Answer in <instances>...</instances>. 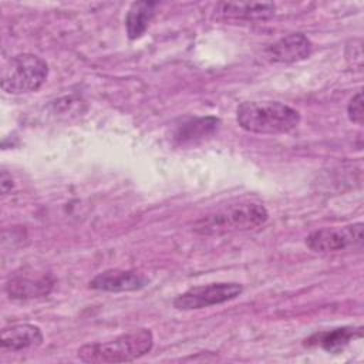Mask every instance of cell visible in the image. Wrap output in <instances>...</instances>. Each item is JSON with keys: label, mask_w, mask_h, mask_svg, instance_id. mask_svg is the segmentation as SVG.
<instances>
[{"label": "cell", "mask_w": 364, "mask_h": 364, "mask_svg": "<svg viewBox=\"0 0 364 364\" xmlns=\"http://www.w3.org/2000/svg\"><path fill=\"white\" fill-rule=\"evenodd\" d=\"M313 44L303 33L287 34L274 43L269 44L264 50L266 58L273 63H297L311 54Z\"/></svg>", "instance_id": "ba28073f"}, {"label": "cell", "mask_w": 364, "mask_h": 364, "mask_svg": "<svg viewBox=\"0 0 364 364\" xmlns=\"http://www.w3.org/2000/svg\"><path fill=\"white\" fill-rule=\"evenodd\" d=\"M219 125V119L215 117H200V118H191L178 127L175 132V138L181 142H192L195 139L203 138L212 134Z\"/></svg>", "instance_id": "5bb4252c"}, {"label": "cell", "mask_w": 364, "mask_h": 364, "mask_svg": "<svg viewBox=\"0 0 364 364\" xmlns=\"http://www.w3.org/2000/svg\"><path fill=\"white\" fill-rule=\"evenodd\" d=\"M363 336L361 327H340L328 331H321L313 334L306 340V346L320 347L328 353H338L350 341Z\"/></svg>", "instance_id": "7c38bea8"}, {"label": "cell", "mask_w": 364, "mask_h": 364, "mask_svg": "<svg viewBox=\"0 0 364 364\" xmlns=\"http://www.w3.org/2000/svg\"><path fill=\"white\" fill-rule=\"evenodd\" d=\"M361 222L313 230L306 237V246L317 253H336L347 249H360L364 240Z\"/></svg>", "instance_id": "8992f818"}, {"label": "cell", "mask_w": 364, "mask_h": 364, "mask_svg": "<svg viewBox=\"0 0 364 364\" xmlns=\"http://www.w3.org/2000/svg\"><path fill=\"white\" fill-rule=\"evenodd\" d=\"M154 347V334L149 328H136L119 334L108 341L84 344L77 357L84 363H129L148 354Z\"/></svg>", "instance_id": "3957f363"}, {"label": "cell", "mask_w": 364, "mask_h": 364, "mask_svg": "<svg viewBox=\"0 0 364 364\" xmlns=\"http://www.w3.org/2000/svg\"><path fill=\"white\" fill-rule=\"evenodd\" d=\"M48 77V64L38 55L21 53L11 57L1 70V88L7 94L37 91Z\"/></svg>", "instance_id": "277c9868"}, {"label": "cell", "mask_w": 364, "mask_h": 364, "mask_svg": "<svg viewBox=\"0 0 364 364\" xmlns=\"http://www.w3.org/2000/svg\"><path fill=\"white\" fill-rule=\"evenodd\" d=\"M267 209L257 202H239L218 208L192 223V232L199 236H223L255 230L266 223Z\"/></svg>", "instance_id": "6da1fadb"}, {"label": "cell", "mask_w": 364, "mask_h": 364, "mask_svg": "<svg viewBox=\"0 0 364 364\" xmlns=\"http://www.w3.org/2000/svg\"><path fill=\"white\" fill-rule=\"evenodd\" d=\"M146 284L148 277L131 269H107L88 282L90 289L109 293L135 291L144 289Z\"/></svg>", "instance_id": "52a82bcc"}, {"label": "cell", "mask_w": 364, "mask_h": 364, "mask_svg": "<svg viewBox=\"0 0 364 364\" xmlns=\"http://www.w3.org/2000/svg\"><path fill=\"white\" fill-rule=\"evenodd\" d=\"M243 286L236 282H219L193 286L181 293L173 300V307L178 310H199L210 306H218L239 297Z\"/></svg>", "instance_id": "5b68a950"}, {"label": "cell", "mask_w": 364, "mask_h": 364, "mask_svg": "<svg viewBox=\"0 0 364 364\" xmlns=\"http://www.w3.org/2000/svg\"><path fill=\"white\" fill-rule=\"evenodd\" d=\"M54 287V280L48 274L36 277L16 274L6 283V293L13 300H31L50 294Z\"/></svg>", "instance_id": "8fae6325"}, {"label": "cell", "mask_w": 364, "mask_h": 364, "mask_svg": "<svg viewBox=\"0 0 364 364\" xmlns=\"http://www.w3.org/2000/svg\"><path fill=\"white\" fill-rule=\"evenodd\" d=\"M44 336L38 326L36 324H13L1 330V350L3 351H26L37 348L43 344Z\"/></svg>", "instance_id": "30bf717a"}, {"label": "cell", "mask_w": 364, "mask_h": 364, "mask_svg": "<svg viewBox=\"0 0 364 364\" xmlns=\"http://www.w3.org/2000/svg\"><path fill=\"white\" fill-rule=\"evenodd\" d=\"M156 6L158 4L155 1H135L129 6L125 17V27L131 40L139 38L146 31L152 17L155 16Z\"/></svg>", "instance_id": "4fadbf2b"}, {"label": "cell", "mask_w": 364, "mask_h": 364, "mask_svg": "<svg viewBox=\"0 0 364 364\" xmlns=\"http://www.w3.org/2000/svg\"><path fill=\"white\" fill-rule=\"evenodd\" d=\"M276 4L264 3H218L215 7V17L223 21H263L274 16Z\"/></svg>", "instance_id": "9c48e42d"}, {"label": "cell", "mask_w": 364, "mask_h": 364, "mask_svg": "<svg viewBox=\"0 0 364 364\" xmlns=\"http://www.w3.org/2000/svg\"><path fill=\"white\" fill-rule=\"evenodd\" d=\"M347 114L351 122L363 125V92L357 91L347 104Z\"/></svg>", "instance_id": "9a60e30c"}, {"label": "cell", "mask_w": 364, "mask_h": 364, "mask_svg": "<svg viewBox=\"0 0 364 364\" xmlns=\"http://www.w3.org/2000/svg\"><path fill=\"white\" fill-rule=\"evenodd\" d=\"M300 112L280 101H245L236 109L239 127L252 134L279 135L296 129Z\"/></svg>", "instance_id": "7a4b0ae2"}]
</instances>
